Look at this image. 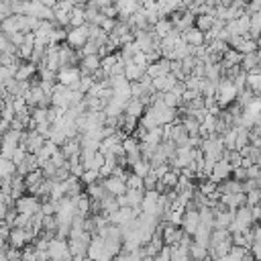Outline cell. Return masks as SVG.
I'll return each instance as SVG.
<instances>
[{
    "label": "cell",
    "mask_w": 261,
    "mask_h": 261,
    "mask_svg": "<svg viewBox=\"0 0 261 261\" xmlns=\"http://www.w3.org/2000/svg\"><path fill=\"white\" fill-rule=\"evenodd\" d=\"M237 94H239V90L234 88L232 80L222 77L218 82V86H216V104H218V108L220 110H226L237 100Z\"/></svg>",
    "instance_id": "cell-1"
},
{
    "label": "cell",
    "mask_w": 261,
    "mask_h": 261,
    "mask_svg": "<svg viewBox=\"0 0 261 261\" xmlns=\"http://www.w3.org/2000/svg\"><path fill=\"white\" fill-rule=\"evenodd\" d=\"M14 210H16V214L33 218L35 214L41 212V200L37 196H22V198H18L14 202Z\"/></svg>",
    "instance_id": "cell-2"
},
{
    "label": "cell",
    "mask_w": 261,
    "mask_h": 261,
    "mask_svg": "<svg viewBox=\"0 0 261 261\" xmlns=\"http://www.w3.org/2000/svg\"><path fill=\"white\" fill-rule=\"evenodd\" d=\"M80 67H61L57 71V84L69 88V90H77V84H80Z\"/></svg>",
    "instance_id": "cell-3"
},
{
    "label": "cell",
    "mask_w": 261,
    "mask_h": 261,
    "mask_svg": "<svg viewBox=\"0 0 261 261\" xmlns=\"http://www.w3.org/2000/svg\"><path fill=\"white\" fill-rule=\"evenodd\" d=\"M90 241H92V234L90 232H82L80 237H75V239H67V247H69V253H71V257H86V251H88V247H90Z\"/></svg>",
    "instance_id": "cell-4"
},
{
    "label": "cell",
    "mask_w": 261,
    "mask_h": 261,
    "mask_svg": "<svg viewBox=\"0 0 261 261\" xmlns=\"http://www.w3.org/2000/svg\"><path fill=\"white\" fill-rule=\"evenodd\" d=\"M47 255H49V261H55V259H67V261H71V253H69L67 241H61V239H55V237L49 241Z\"/></svg>",
    "instance_id": "cell-5"
},
{
    "label": "cell",
    "mask_w": 261,
    "mask_h": 261,
    "mask_svg": "<svg viewBox=\"0 0 261 261\" xmlns=\"http://www.w3.org/2000/svg\"><path fill=\"white\" fill-rule=\"evenodd\" d=\"M159 192L155 190H147L145 196H143V202H141V212L143 214H151V216H157L161 220V214H159Z\"/></svg>",
    "instance_id": "cell-6"
},
{
    "label": "cell",
    "mask_w": 261,
    "mask_h": 261,
    "mask_svg": "<svg viewBox=\"0 0 261 261\" xmlns=\"http://www.w3.org/2000/svg\"><path fill=\"white\" fill-rule=\"evenodd\" d=\"M88 24H84V27H80V29H71V31H67V39H65V45L67 47H71V49H75V51H80L86 43H88Z\"/></svg>",
    "instance_id": "cell-7"
},
{
    "label": "cell",
    "mask_w": 261,
    "mask_h": 261,
    "mask_svg": "<svg viewBox=\"0 0 261 261\" xmlns=\"http://www.w3.org/2000/svg\"><path fill=\"white\" fill-rule=\"evenodd\" d=\"M43 145H45V139L41 135H37L35 130H24L20 137V147H24L27 153H31V155H37Z\"/></svg>",
    "instance_id": "cell-8"
},
{
    "label": "cell",
    "mask_w": 261,
    "mask_h": 261,
    "mask_svg": "<svg viewBox=\"0 0 261 261\" xmlns=\"http://www.w3.org/2000/svg\"><path fill=\"white\" fill-rule=\"evenodd\" d=\"M80 59H82L80 51L67 47L65 43L59 47V69L61 67H77L80 65Z\"/></svg>",
    "instance_id": "cell-9"
},
{
    "label": "cell",
    "mask_w": 261,
    "mask_h": 261,
    "mask_svg": "<svg viewBox=\"0 0 261 261\" xmlns=\"http://www.w3.org/2000/svg\"><path fill=\"white\" fill-rule=\"evenodd\" d=\"M100 181H102V186H104V190H106V194H108V196L118 198V196H124V194H126V184H124L120 177L110 175V177L100 179Z\"/></svg>",
    "instance_id": "cell-10"
},
{
    "label": "cell",
    "mask_w": 261,
    "mask_h": 261,
    "mask_svg": "<svg viewBox=\"0 0 261 261\" xmlns=\"http://www.w3.org/2000/svg\"><path fill=\"white\" fill-rule=\"evenodd\" d=\"M200 226V216H198V210H186L184 212V218H181V230L188 234V237H194L196 230Z\"/></svg>",
    "instance_id": "cell-11"
},
{
    "label": "cell",
    "mask_w": 261,
    "mask_h": 261,
    "mask_svg": "<svg viewBox=\"0 0 261 261\" xmlns=\"http://www.w3.org/2000/svg\"><path fill=\"white\" fill-rule=\"evenodd\" d=\"M230 173H232V167L224 161V159H218L216 163H214V167H212V173H210V181H214V184H220V181H224V179H228L230 177Z\"/></svg>",
    "instance_id": "cell-12"
},
{
    "label": "cell",
    "mask_w": 261,
    "mask_h": 261,
    "mask_svg": "<svg viewBox=\"0 0 261 261\" xmlns=\"http://www.w3.org/2000/svg\"><path fill=\"white\" fill-rule=\"evenodd\" d=\"M80 73L82 75H94L100 69V57L98 55H86L80 59Z\"/></svg>",
    "instance_id": "cell-13"
},
{
    "label": "cell",
    "mask_w": 261,
    "mask_h": 261,
    "mask_svg": "<svg viewBox=\"0 0 261 261\" xmlns=\"http://www.w3.org/2000/svg\"><path fill=\"white\" fill-rule=\"evenodd\" d=\"M169 69H171V61H167V59H159V61H155V63H149L147 65V69H145V73L151 77V80H155V77H161V75H165V73H169Z\"/></svg>",
    "instance_id": "cell-14"
},
{
    "label": "cell",
    "mask_w": 261,
    "mask_h": 261,
    "mask_svg": "<svg viewBox=\"0 0 261 261\" xmlns=\"http://www.w3.org/2000/svg\"><path fill=\"white\" fill-rule=\"evenodd\" d=\"M181 39L186 41V45H188V47H202V45H206L204 33H202V31H198L196 27H192V29L184 31V33H181Z\"/></svg>",
    "instance_id": "cell-15"
},
{
    "label": "cell",
    "mask_w": 261,
    "mask_h": 261,
    "mask_svg": "<svg viewBox=\"0 0 261 261\" xmlns=\"http://www.w3.org/2000/svg\"><path fill=\"white\" fill-rule=\"evenodd\" d=\"M177 84V80L171 75V73H165L161 77H155L153 80V92H159V94H165V92H171V88Z\"/></svg>",
    "instance_id": "cell-16"
},
{
    "label": "cell",
    "mask_w": 261,
    "mask_h": 261,
    "mask_svg": "<svg viewBox=\"0 0 261 261\" xmlns=\"http://www.w3.org/2000/svg\"><path fill=\"white\" fill-rule=\"evenodd\" d=\"M143 75H145V67L135 65L133 61H124V77L128 84H137Z\"/></svg>",
    "instance_id": "cell-17"
},
{
    "label": "cell",
    "mask_w": 261,
    "mask_h": 261,
    "mask_svg": "<svg viewBox=\"0 0 261 261\" xmlns=\"http://www.w3.org/2000/svg\"><path fill=\"white\" fill-rule=\"evenodd\" d=\"M35 73H37V65L29 63V61H22V63L18 65L16 73H14V80H16V82H31Z\"/></svg>",
    "instance_id": "cell-18"
},
{
    "label": "cell",
    "mask_w": 261,
    "mask_h": 261,
    "mask_svg": "<svg viewBox=\"0 0 261 261\" xmlns=\"http://www.w3.org/2000/svg\"><path fill=\"white\" fill-rule=\"evenodd\" d=\"M145 108H147V106H145L141 100L130 98V100L126 102V106H124V114L130 116V118H137V120H139V118L145 114Z\"/></svg>",
    "instance_id": "cell-19"
},
{
    "label": "cell",
    "mask_w": 261,
    "mask_h": 261,
    "mask_svg": "<svg viewBox=\"0 0 261 261\" xmlns=\"http://www.w3.org/2000/svg\"><path fill=\"white\" fill-rule=\"evenodd\" d=\"M261 63V47L257 49V51H253V53H247V55H243V59H241V69L245 71V73H249L253 67H257Z\"/></svg>",
    "instance_id": "cell-20"
},
{
    "label": "cell",
    "mask_w": 261,
    "mask_h": 261,
    "mask_svg": "<svg viewBox=\"0 0 261 261\" xmlns=\"http://www.w3.org/2000/svg\"><path fill=\"white\" fill-rule=\"evenodd\" d=\"M57 151H59V147H57V145H53L51 141H45V145H43V147L39 149V153L35 155V157H37V161H39V167H41L43 163H47V161H49Z\"/></svg>",
    "instance_id": "cell-21"
},
{
    "label": "cell",
    "mask_w": 261,
    "mask_h": 261,
    "mask_svg": "<svg viewBox=\"0 0 261 261\" xmlns=\"http://www.w3.org/2000/svg\"><path fill=\"white\" fill-rule=\"evenodd\" d=\"M84 8H86V4H75V6H73V10H71V14H69V27H71V29H80V27L86 24Z\"/></svg>",
    "instance_id": "cell-22"
},
{
    "label": "cell",
    "mask_w": 261,
    "mask_h": 261,
    "mask_svg": "<svg viewBox=\"0 0 261 261\" xmlns=\"http://www.w3.org/2000/svg\"><path fill=\"white\" fill-rule=\"evenodd\" d=\"M220 202L228 210H237V208L245 206V194H224V196H220Z\"/></svg>",
    "instance_id": "cell-23"
},
{
    "label": "cell",
    "mask_w": 261,
    "mask_h": 261,
    "mask_svg": "<svg viewBox=\"0 0 261 261\" xmlns=\"http://www.w3.org/2000/svg\"><path fill=\"white\" fill-rule=\"evenodd\" d=\"M43 173H41V169H37V171H33V173H29V175H24V188H27V192H31V194H35V190L43 184Z\"/></svg>",
    "instance_id": "cell-24"
},
{
    "label": "cell",
    "mask_w": 261,
    "mask_h": 261,
    "mask_svg": "<svg viewBox=\"0 0 261 261\" xmlns=\"http://www.w3.org/2000/svg\"><path fill=\"white\" fill-rule=\"evenodd\" d=\"M232 220H234V210L220 212V214L214 216V228H216V230H226Z\"/></svg>",
    "instance_id": "cell-25"
},
{
    "label": "cell",
    "mask_w": 261,
    "mask_h": 261,
    "mask_svg": "<svg viewBox=\"0 0 261 261\" xmlns=\"http://www.w3.org/2000/svg\"><path fill=\"white\" fill-rule=\"evenodd\" d=\"M171 31H173V24L169 22V18H161V20H157V24L153 27V33H155V37H157L159 41L165 39Z\"/></svg>",
    "instance_id": "cell-26"
},
{
    "label": "cell",
    "mask_w": 261,
    "mask_h": 261,
    "mask_svg": "<svg viewBox=\"0 0 261 261\" xmlns=\"http://www.w3.org/2000/svg\"><path fill=\"white\" fill-rule=\"evenodd\" d=\"M188 253H190V259H192V261H208V259H210L208 249H206V247H202V245H196V243H192V245H190Z\"/></svg>",
    "instance_id": "cell-27"
},
{
    "label": "cell",
    "mask_w": 261,
    "mask_h": 261,
    "mask_svg": "<svg viewBox=\"0 0 261 261\" xmlns=\"http://www.w3.org/2000/svg\"><path fill=\"white\" fill-rule=\"evenodd\" d=\"M255 98H257V94H255L251 88H243V90H239V94H237V100H234V102H237L241 108H247Z\"/></svg>",
    "instance_id": "cell-28"
},
{
    "label": "cell",
    "mask_w": 261,
    "mask_h": 261,
    "mask_svg": "<svg viewBox=\"0 0 261 261\" xmlns=\"http://www.w3.org/2000/svg\"><path fill=\"white\" fill-rule=\"evenodd\" d=\"M214 12L212 14H202V16H196V29L198 31H202V33H208L210 29H212V24H214Z\"/></svg>",
    "instance_id": "cell-29"
},
{
    "label": "cell",
    "mask_w": 261,
    "mask_h": 261,
    "mask_svg": "<svg viewBox=\"0 0 261 261\" xmlns=\"http://www.w3.org/2000/svg\"><path fill=\"white\" fill-rule=\"evenodd\" d=\"M179 122H181V126L186 128L188 137H198V133H200V124H198L192 116H181Z\"/></svg>",
    "instance_id": "cell-30"
},
{
    "label": "cell",
    "mask_w": 261,
    "mask_h": 261,
    "mask_svg": "<svg viewBox=\"0 0 261 261\" xmlns=\"http://www.w3.org/2000/svg\"><path fill=\"white\" fill-rule=\"evenodd\" d=\"M249 137H251V130L249 128H237V143H234V149L241 151L245 147H249Z\"/></svg>",
    "instance_id": "cell-31"
},
{
    "label": "cell",
    "mask_w": 261,
    "mask_h": 261,
    "mask_svg": "<svg viewBox=\"0 0 261 261\" xmlns=\"http://www.w3.org/2000/svg\"><path fill=\"white\" fill-rule=\"evenodd\" d=\"M124 196H126V202H128L130 208H139V210H141V202H143L145 192H139V190H126Z\"/></svg>",
    "instance_id": "cell-32"
},
{
    "label": "cell",
    "mask_w": 261,
    "mask_h": 261,
    "mask_svg": "<svg viewBox=\"0 0 261 261\" xmlns=\"http://www.w3.org/2000/svg\"><path fill=\"white\" fill-rule=\"evenodd\" d=\"M259 49V41H253L251 37L249 39H243V43L234 49V51H239L241 55H247V53H253V51H257Z\"/></svg>",
    "instance_id": "cell-33"
},
{
    "label": "cell",
    "mask_w": 261,
    "mask_h": 261,
    "mask_svg": "<svg viewBox=\"0 0 261 261\" xmlns=\"http://www.w3.org/2000/svg\"><path fill=\"white\" fill-rule=\"evenodd\" d=\"M149 171H151V165H149L147 161H143V159L130 167V173H135V175H137V177H141V179H145Z\"/></svg>",
    "instance_id": "cell-34"
},
{
    "label": "cell",
    "mask_w": 261,
    "mask_h": 261,
    "mask_svg": "<svg viewBox=\"0 0 261 261\" xmlns=\"http://www.w3.org/2000/svg\"><path fill=\"white\" fill-rule=\"evenodd\" d=\"M47 110L49 108H31V120L35 122V126L41 122H47Z\"/></svg>",
    "instance_id": "cell-35"
},
{
    "label": "cell",
    "mask_w": 261,
    "mask_h": 261,
    "mask_svg": "<svg viewBox=\"0 0 261 261\" xmlns=\"http://www.w3.org/2000/svg\"><path fill=\"white\" fill-rule=\"evenodd\" d=\"M126 190H139V192H145V186H143V179L141 177H137L135 173H128V177H126Z\"/></svg>",
    "instance_id": "cell-36"
},
{
    "label": "cell",
    "mask_w": 261,
    "mask_h": 261,
    "mask_svg": "<svg viewBox=\"0 0 261 261\" xmlns=\"http://www.w3.org/2000/svg\"><path fill=\"white\" fill-rule=\"evenodd\" d=\"M80 181H82L84 186H92V184L100 181V173L94 171V169H88V171H84V175L80 177Z\"/></svg>",
    "instance_id": "cell-37"
},
{
    "label": "cell",
    "mask_w": 261,
    "mask_h": 261,
    "mask_svg": "<svg viewBox=\"0 0 261 261\" xmlns=\"http://www.w3.org/2000/svg\"><path fill=\"white\" fill-rule=\"evenodd\" d=\"M0 53H12V55H16V47L10 43V39L4 33H0Z\"/></svg>",
    "instance_id": "cell-38"
},
{
    "label": "cell",
    "mask_w": 261,
    "mask_h": 261,
    "mask_svg": "<svg viewBox=\"0 0 261 261\" xmlns=\"http://www.w3.org/2000/svg\"><path fill=\"white\" fill-rule=\"evenodd\" d=\"M94 84H96V82H94V77H92V75H82V77H80V84H77V90L86 96Z\"/></svg>",
    "instance_id": "cell-39"
},
{
    "label": "cell",
    "mask_w": 261,
    "mask_h": 261,
    "mask_svg": "<svg viewBox=\"0 0 261 261\" xmlns=\"http://www.w3.org/2000/svg\"><path fill=\"white\" fill-rule=\"evenodd\" d=\"M24 157H27V149H24V147H20V145H18V147H16V151H14V155H12V159H10V161H12V165H14V167H16V165H20V163H22V159H24Z\"/></svg>",
    "instance_id": "cell-40"
},
{
    "label": "cell",
    "mask_w": 261,
    "mask_h": 261,
    "mask_svg": "<svg viewBox=\"0 0 261 261\" xmlns=\"http://www.w3.org/2000/svg\"><path fill=\"white\" fill-rule=\"evenodd\" d=\"M157 181H159V177L153 173V171H149L147 173V177L143 179V186H145V192L147 190H155V186H157Z\"/></svg>",
    "instance_id": "cell-41"
},
{
    "label": "cell",
    "mask_w": 261,
    "mask_h": 261,
    "mask_svg": "<svg viewBox=\"0 0 261 261\" xmlns=\"http://www.w3.org/2000/svg\"><path fill=\"white\" fill-rule=\"evenodd\" d=\"M245 173H247V179H261V167H259V165L247 167Z\"/></svg>",
    "instance_id": "cell-42"
},
{
    "label": "cell",
    "mask_w": 261,
    "mask_h": 261,
    "mask_svg": "<svg viewBox=\"0 0 261 261\" xmlns=\"http://www.w3.org/2000/svg\"><path fill=\"white\" fill-rule=\"evenodd\" d=\"M114 27H116V18H104L102 24H100V29H102L106 35H110V33L114 31Z\"/></svg>",
    "instance_id": "cell-43"
},
{
    "label": "cell",
    "mask_w": 261,
    "mask_h": 261,
    "mask_svg": "<svg viewBox=\"0 0 261 261\" xmlns=\"http://www.w3.org/2000/svg\"><path fill=\"white\" fill-rule=\"evenodd\" d=\"M153 261H171V249H169V247H163V249L153 257Z\"/></svg>",
    "instance_id": "cell-44"
},
{
    "label": "cell",
    "mask_w": 261,
    "mask_h": 261,
    "mask_svg": "<svg viewBox=\"0 0 261 261\" xmlns=\"http://www.w3.org/2000/svg\"><path fill=\"white\" fill-rule=\"evenodd\" d=\"M8 16H12V10H10V2H0V22H4Z\"/></svg>",
    "instance_id": "cell-45"
},
{
    "label": "cell",
    "mask_w": 261,
    "mask_h": 261,
    "mask_svg": "<svg viewBox=\"0 0 261 261\" xmlns=\"http://www.w3.org/2000/svg\"><path fill=\"white\" fill-rule=\"evenodd\" d=\"M112 261H133V259H130V255H128V253H122V251H120Z\"/></svg>",
    "instance_id": "cell-46"
},
{
    "label": "cell",
    "mask_w": 261,
    "mask_h": 261,
    "mask_svg": "<svg viewBox=\"0 0 261 261\" xmlns=\"http://www.w3.org/2000/svg\"><path fill=\"white\" fill-rule=\"evenodd\" d=\"M216 261H241V259H239V257H234V255H230V253H228V255H224V257H220V259H216Z\"/></svg>",
    "instance_id": "cell-47"
},
{
    "label": "cell",
    "mask_w": 261,
    "mask_h": 261,
    "mask_svg": "<svg viewBox=\"0 0 261 261\" xmlns=\"http://www.w3.org/2000/svg\"><path fill=\"white\" fill-rule=\"evenodd\" d=\"M0 261H8L6 259V249H0Z\"/></svg>",
    "instance_id": "cell-48"
},
{
    "label": "cell",
    "mask_w": 261,
    "mask_h": 261,
    "mask_svg": "<svg viewBox=\"0 0 261 261\" xmlns=\"http://www.w3.org/2000/svg\"><path fill=\"white\" fill-rule=\"evenodd\" d=\"M82 261H92V259H88V257H84V259H82Z\"/></svg>",
    "instance_id": "cell-49"
},
{
    "label": "cell",
    "mask_w": 261,
    "mask_h": 261,
    "mask_svg": "<svg viewBox=\"0 0 261 261\" xmlns=\"http://www.w3.org/2000/svg\"><path fill=\"white\" fill-rule=\"evenodd\" d=\"M55 261H67V259H55Z\"/></svg>",
    "instance_id": "cell-50"
},
{
    "label": "cell",
    "mask_w": 261,
    "mask_h": 261,
    "mask_svg": "<svg viewBox=\"0 0 261 261\" xmlns=\"http://www.w3.org/2000/svg\"><path fill=\"white\" fill-rule=\"evenodd\" d=\"M2 100H4V98H2V92H0V102H2Z\"/></svg>",
    "instance_id": "cell-51"
}]
</instances>
